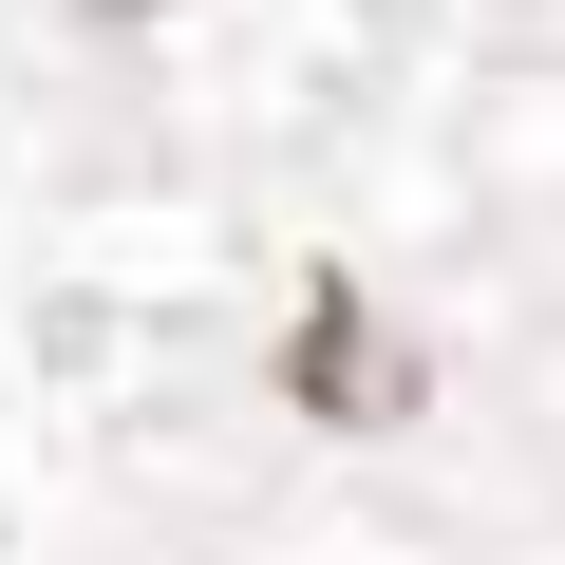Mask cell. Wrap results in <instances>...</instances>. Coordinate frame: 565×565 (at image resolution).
<instances>
[{"instance_id":"obj_2","label":"cell","mask_w":565,"mask_h":565,"mask_svg":"<svg viewBox=\"0 0 565 565\" xmlns=\"http://www.w3.org/2000/svg\"><path fill=\"white\" fill-rule=\"evenodd\" d=\"M114 20H151V0H114Z\"/></svg>"},{"instance_id":"obj_1","label":"cell","mask_w":565,"mask_h":565,"mask_svg":"<svg viewBox=\"0 0 565 565\" xmlns=\"http://www.w3.org/2000/svg\"><path fill=\"white\" fill-rule=\"evenodd\" d=\"M282 377H302V415H359V434H377V415L415 396V359H396V340H377V321L340 302V282L302 302V340H282Z\"/></svg>"}]
</instances>
